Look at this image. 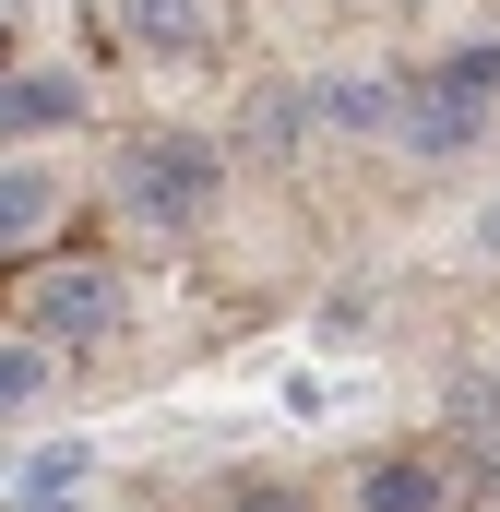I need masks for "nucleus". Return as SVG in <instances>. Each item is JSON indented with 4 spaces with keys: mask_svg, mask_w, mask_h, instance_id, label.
<instances>
[{
    "mask_svg": "<svg viewBox=\"0 0 500 512\" xmlns=\"http://www.w3.org/2000/svg\"><path fill=\"white\" fill-rule=\"evenodd\" d=\"M215 203H227V143L215 131H131L120 143V215L131 227H155V239H191V227H215Z\"/></svg>",
    "mask_w": 500,
    "mask_h": 512,
    "instance_id": "obj_1",
    "label": "nucleus"
},
{
    "mask_svg": "<svg viewBox=\"0 0 500 512\" xmlns=\"http://www.w3.org/2000/svg\"><path fill=\"white\" fill-rule=\"evenodd\" d=\"M24 322H36L48 358H84V346H108L131 322V286L108 262H48V274H24Z\"/></svg>",
    "mask_w": 500,
    "mask_h": 512,
    "instance_id": "obj_2",
    "label": "nucleus"
},
{
    "mask_svg": "<svg viewBox=\"0 0 500 512\" xmlns=\"http://www.w3.org/2000/svg\"><path fill=\"white\" fill-rule=\"evenodd\" d=\"M393 143H405L417 167H453V155L500 143V108L477 96V84H453V72L429 60V72H405V120H393Z\"/></svg>",
    "mask_w": 500,
    "mask_h": 512,
    "instance_id": "obj_3",
    "label": "nucleus"
},
{
    "mask_svg": "<svg viewBox=\"0 0 500 512\" xmlns=\"http://www.w3.org/2000/svg\"><path fill=\"white\" fill-rule=\"evenodd\" d=\"M405 120V72H322L310 84V131H334V143H393Z\"/></svg>",
    "mask_w": 500,
    "mask_h": 512,
    "instance_id": "obj_4",
    "label": "nucleus"
},
{
    "mask_svg": "<svg viewBox=\"0 0 500 512\" xmlns=\"http://www.w3.org/2000/svg\"><path fill=\"white\" fill-rule=\"evenodd\" d=\"M120 36L143 60L179 72V60H215V48H227V12H215V0H120Z\"/></svg>",
    "mask_w": 500,
    "mask_h": 512,
    "instance_id": "obj_5",
    "label": "nucleus"
},
{
    "mask_svg": "<svg viewBox=\"0 0 500 512\" xmlns=\"http://www.w3.org/2000/svg\"><path fill=\"white\" fill-rule=\"evenodd\" d=\"M84 489H96V441H84V429L36 441V453L12 465V512H84Z\"/></svg>",
    "mask_w": 500,
    "mask_h": 512,
    "instance_id": "obj_6",
    "label": "nucleus"
},
{
    "mask_svg": "<svg viewBox=\"0 0 500 512\" xmlns=\"http://www.w3.org/2000/svg\"><path fill=\"white\" fill-rule=\"evenodd\" d=\"M346 501L358 512H453V453H381V465H358Z\"/></svg>",
    "mask_w": 500,
    "mask_h": 512,
    "instance_id": "obj_7",
    "label": "nucleus"
},
{
    "mask_svg": "<svg viewBox=\"0 0 500 512\" xmlns=\"http://www.w3.org/2000/svg\"><path fill=\"white\" fill-rule=\"evenodd\" d=\"M84 120V84L72 72H0V155L12 143H48V131Z\"/></svg>",
    "mask_w": 500,
    "mask_h": 512,
    "instance_id": "obj_8",
    "label": "nucleus"
},
{
    "mask_svg": "<svg viewBox=\"0 0 500 512\" xmlns=\"http://www.w3.org/2000/svg\"><path fill=\"white\" fill-rule=\"evenodd\" d=\"M36 239H60V167H24V155H0V262L36 251Z\"/></svg>",
    "mask_w": 500,
    "mask_h": 512,
    "instance_id": "obj_9",
    "label": "nucleus"
},
{
    "mask_svg": "<svg viewBox=\"0 0 500 512\" xmlns=\"http://www.w3.org/2000/svg\"><path fill=\"white\" fill-rule=\"evenodd\" d=\"M36 405H48V346L0 334V429H12V417H36Z\"/></svg>",
    "mask_w": 500,
    "mask_h": 512,
    "instance_id": "obj_10",
    "label": "nucleus"
},
{
    "mask_svg": "<svg viewBox=\"0 0 500 512\" xmlns=\"http://www.w3.org/2000/svg\"><path fill=\"white\" fill-rule=\"evenodd\" d=\"M298 131H310V96H286V84H274V96H262V108H250V155H262V167H286V155H298Z\"/></svg>",
    "mask_w": 500,
    "mask_h": 512,
    "instance_id": "obj_11",
    "label": "nucleus"
},
{
    "mask_svg": "<svg viewBox=\"0 0 500 512\" xmlns=\"http://www.w3.org/2000/svg\"><path fill=\"white\" fill-rule=\"evenodd\" d=\"M441 72H453V84H477V96L500 108V36H465V48H441Z\"/></svg>",
    "mask_w": 500,
    "mask_h": 512,
    "instance_id": "obj_12",
    "label": "nucleus"
},
{
    "mask_svg": "<svg viewBox=\"0 0 500 512\" xmlns=\"http://www.w3.org/2000/svg\"><path fill=\"white\" fill-rule=\"evenodd\" d=\"M227 512H310V501H298L286 477H239V489H227Z\"/></svg>",
    "mask_w": 500,
    "mask_h": 512,
    "instance_id": "obj_13",
    "label": "nucleus"
},
{
    "mask_svg": "<svg viewBox=\"0 0 500 512\" xmlns=\"http://www.w3.org/2000/svg\"><path fill=\"white\" fill-rule=\"evenodd\" d=\"M477 262H500V191L477 203Z\"/></svg>",
    "mask_w": 500,
    "mask_h": 512,
    "instance_id": "obj_14",
    "label": "nucleus"
},
{
    "mask_svg": "<svg viewBox=\"0 0 500 512\" xmlns=\"http://www.w3.org/2000/svg\"><path fill=\"white\" fill-rule=\"evenodd\" d=\"M405 12H429V0H405Z\"/></svg>",
    "mask_w": 500,
    "mask_h": 512,
    "instance_id": "obj_15",
    "label": "nucleus"
}]
</instances>
